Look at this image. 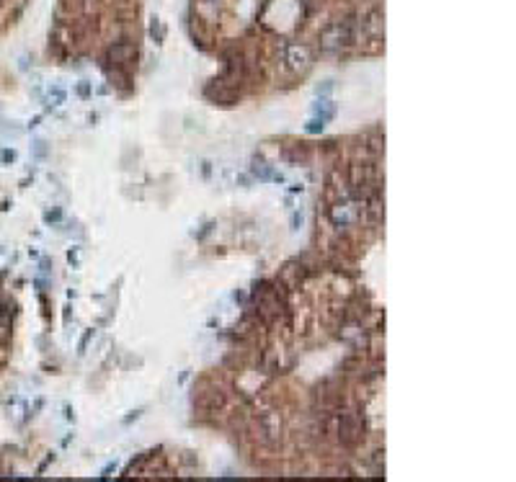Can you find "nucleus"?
Listing matches in <instances>:
<instances>
[{
  "label": "nucleus",
  "mask_w": 516,
  "mask_h": 482,
  "mask_svg": "<svg viewBox=\"0 0 516 482\" xmlns=\"http://www.w3.org/2000/svg\"><path fill=\"white\" fill-rule=\"evenodd\" d=\"M330 217H333V222H336L338 227H346V224H351L354 220H357L359 212L354 209V204H349V201H346V204H338L336 209L330 212Z\"/></svg>",
  "instance_id": "nucleus-1"
},
{
  "label": "nucleus",
  "mask_w": 516,
  "mask_h": 482,
  "mask_svg": "<svg viewBox=\"0 0 516 482\" xmlns=\"http://www.w3.org/2000/svg\"><path fill=\"white\" fill-rule=\"evenodd\" d=\"M333 113H336V106H333V103H328V101H323V103H318V106H315V119H320V121L333 119Z\"/></svg>",
  "instance_id": "nucleus-2"
},
{
  "label": "nucleus",
  "mask_w": 516,
  "mask_h": 482,
  "mask_svg": "<svg viewBox=\"0 0 516 482\" xmlns=\"http://www.w3.org/2000/svg\"><path fill=\"white\" fill-rule=\"evenodd\" d=\"M323 127H325V121H320V119H313V121L307 124V132H310V134H315V132H320Z\"/></svg>",
  "instance_id": "nucleus-3"
},
{
  "label": "nucleus",
  "mask_w": 516,
  "mask_h": 482,
  "mask_svg": "<svg viewBox=\"0 0 516 482\" xmlns=\"http://www.w3.org/2000/svg\"><path fill=\"white\" fill-rule=\"evenodd\" d=\"M70 263H73V266H78V250H75V253L70 250Z\"/></svg>",
  "instance_id": "nucleus-4"
}]
</instances>
